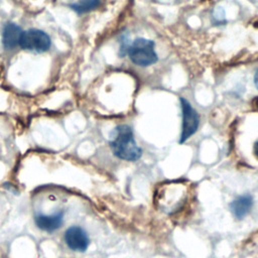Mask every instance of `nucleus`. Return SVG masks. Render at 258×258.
<instances>
[{
	"instance_id": "nucleus-1",
	"label": "nucleus",
	"mask_w": 258,
	"mask_h": 258,
	"mask_svg": "<svg viewBox=\"0 0 258 258\" xmlns=\"http://www.w3.org/2000/svg\"><path fill=\"white\" fill-rule=\"evenodd\" d=\"M113 154L125 161H136L142 155V149L137 144L133 130L130 126L118 125L113 132V137L109 142Z\"/></svg>"
},
{
	"instance_id": "nucleus-2",
	"label": "nucleus",
	"mask_w": 258,
	"mask_h": 258,
	"mask_svg": "<svg viewBox=\"0 0 258 258\" xmlns=\"http://www.w3.org/2000/svg\"><path fill=\"white\" fill-rule=\"evenodd\" d=\"M155 43L151 39L137 37L130 43L127 54L130 60L138 67H149L158 60V55L155 52Z\"/></svg>"
},
{
	"instance_id": "nucleus-3",
	"label": "nucleus",
	"mask_w": 258,
	"mask_h": 258,
	"mask_svg": "<svg viewBox=\"0 0 258 258\" xmlns=\"http://www.w3.org/2000/svg\"><path fill=\"white\" fill-rule=\"evenodd\" d=\"M51 39L49 35L40 29L30 28L22 31L19 46L27 51L42 53L50 48Z\"/></svg>"
},
{
	"instance_id": "nucleus-4",
	"label": "nucleus",
	"mask_w": 258,
	"mask_h": 258,
	"mask_svg": "<svg viewBox=\"0 0 258 258\" xmlns=\"http://www.w3.org/2000/svg\"><path fill=\"white\" fill-rule=\"evenodd\" d=\"M179 102L182 112V125L178 143L181 144L198 131L200 126V116L186 99L180 97Z\"/></svg>"
},
{
	"instance_id": "nucleus-5",
	"label": "nucleus",
	"mask_w": 258,
	"mask_h": 258,
	"mask_svg": "<svg viewBox=\"0 0 258 258\" xmlns=\"http://www.w3.org/2000/svg\"><path fill=\"white\" fill-rule=\"evenodd\" d=\"M63 240L68 248L75 252H86L90 246L88 233L82 227L77 225L71 226L66 230Z\"/></svg>"
},
{
	"instance_id": "nucleus-6",
	"label": "nucleus",
	"mask_w": 258,
	"mask_h": 258,
	"mask_svg": "<svg viewBox=\"0 0 258 258\" xmlns=\"http://www.w3.org/2000/svg\"><path fill=\"white\" fill-rule=\"evenodd\" d=\"M63 216V211H58L52 215L35 214L34 223L39 230L46 233H53L62 226Z\"/></svg>"
},
{
	"instance_id": "nucleus-7",
	"label": "nucleus",
	"mask_w": 258,
	"mask_h": 258,
	"mask_svg": "<svg viewBox=\"0 0 258 258\" xmlns=\"http://www.w3.org/2000/svg\"><path fill=\"white\" fill-rule=\"evenodd\" d=\"M22 34V30L19 25L13 22H7L2 29L1 33V41L6 49H14L16 46H19L20 36Z\"/></svg>"
},
{
	"instance_id": "nucleus-8",
	"label": "nucleus",
	"mask_w": 258,
	"mask_h": 258,
	"mask_svg": "<svg viewBox=\"0 0 258 258\" xmlns=\"http://www.w3.org/2000/svg\"><path fill=\"white\" fill-rule=\"evenodd\" d=\"M253 197L250 194H244L237 197L230 203V211L237 220L244 219L253 207Z\"/></svg>"
},
{
	"instance_id": "nucleus-9",
	"label": "nucleus",
	"mask_w": 258,
	"mask_h": 258,
	"mask_svg": "<svg viewBox=\"0 0 258 258\" xmlns=\"http://www.w3.org/2000/svg\"><path fill=\"white\" fill-rule=\"evenodd\" d=\"M101 4V0H79L70 5V8L77 14L82 15L97 9Z\"/></svg>"
},
{
	"instance_id": "nucleus-10",
	"label": "nucleus",
	"mask_w": 258,
	"mask_h": 258,
	"mask_svg": "<svg viewBox=\"0 0 258 258\" xmlns=\"http://www.w3.org/2000/svg\"><path fill=\"white\" fill-rule=\"evenodd\" d=\"M120 48H119V55L120 57H124L126 54H127V51H128V48L130 46V43H129V37L127 34H122L120 36Z\"/></svg>"
},
{
	"instance_id": "nucleus-11",
	"label": "nucleus",
	"mask_w": 258,
	"mask_h": 258,
	"mask_svg": "<svg viewBox=\"0 0 258 258\" xmlns=\"http://www.w3.org/2000/svg\"><path fill=\"white\" fill-rule=\"evenodd\" d=\"M253 153L258 158V139L253 144Z\"/></svg>"
},
{
	"instance_id": "nucleus-12",
	"label": "nucleus",
	"mask_w": 258,
	"mask_h": 258,
	"mask_svg": "<svg viewBox=\"0 0 258 258\" xmlns=\"http://www.w3.org/2000/svg\"><path fill=\"white\" fill-rule=\"evenodd\" d=\"M254 85L258 89V68H257V70H256V72L254 74Z\"/></svg>"
}]
</instances>
